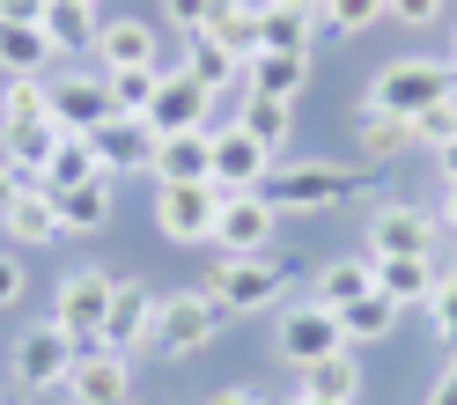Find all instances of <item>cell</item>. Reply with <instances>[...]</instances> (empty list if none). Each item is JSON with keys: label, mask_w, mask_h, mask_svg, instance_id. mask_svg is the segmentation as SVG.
<instances>
[{"label": "cell", "mask_w": 457, "mask_h": 405, "mask_svg": "<svg viewBox=\"0 0 457 405\" xmlns=\"http://www.w3.org/2000/svg\"><path fill=\"white\" fill-rule=\"evenodd\" d=\"M89 178H104V162H96V148H89V133H67V140H60V155L45 162V192H67V185H89Z\"/></svg>", "instance_id": "cell-33"}, {"label": "cell", "mask_w": 457, "mask_h": 405, "mask_svg": "<svg viewBox=\"0 0 457 405\" xmlns=\"http://www.w3.org/2000/svg\"><path fill=\"white\" fill-rule=\"evenodd\" d=\"M339 332H347V346H384V339L398 332V302L361 295V302H347V310H339Z\"/></svg>", "instance_id": "cell-32"}, {"label": "cell", "mask_w": 457, "mask_h": 405, "mask_svg": "<svg viewBox=\"0 0 457 405\" xmlns=\"http://www.w3.org/2000/svg\"><path fill=\"white\" fill-rule=\"evenodd\" d=\"M81 8H96V0H81Z\"/></svg>", "instance_id": "cell-52"}, {"label": "cell", "mask_w": 457, "mask_h": 405, "mask_svg": "<svg viewBox=\"0 0 457 405\" xmlns=\"http://www.w3.org/2000/svg\"><path fill=\"white\" fill-rule=\"evenodd\" d=\"M303 89H310V52H251L244 60V96L295 103Z\"/></svg>", "instance_id": "cell-17"}, {"label": "cell", "mask_w": 457, "mask_h": 405, "mask_svg": "<svg viewBox=\"0 0 457 405\" xmlns=\"http://www.w3.org/2000/svg\"><path fill=\"white\" fill-rule=\"evenodd\" d=\"M0 405H8V398H0Z\"/></svg>", "instance_id": "cell-53"}, {"label": "cell", "mask_w": 457, "mask_h": 405, "mask_svg": "<svg viewBox=\"0 0 457 405\" xmlns=\"http://www.w3.org/2000/svg\"><path fill=\"white\" fill-rule=\"evenodd\" d=\"M111 273H96V266H74L60 287H52V325H60L81 354L89 346H104V317H111Z\"/></svg>", "instance_id": "cell-4"}, {"label": "cell", "mask_w": 457, "mask_h": 405, "mask_svg": "<svg viewBox=\"0 0 457 405\" xmlns=\"http://www.w3.org/2000/svg\"><path fill=\"white\" fill-rule=\"evenodd\" d=\"M74 354H81V346L45 317V325H30V332L15 339V384H22V391H67Z\"/></svg>", "instance_id": "cell-10"}, {"label": "cell", "mask_w": 457, "mask_h": 405, "mask_svg": "<svg viewBox=\"0 0 457 405\" xmlns=\"http://www.w3.org/2000/svg\"><path fill=\"white\" fill-rule=\"evenodd\" d=\"M207 405H259V398H251V391H214Z\"/></svg>", "instance_id": "cell-47"}, {"label": "cell", "mask_w": 457, "mask_h": 405, "mask_svg": "<svg viewBox=\"0 0 457 405\" xmlns=\"http://www.w3.org/2000/svg\"><path fill=\"white\" fill-rule=\"evenodd\" d=\"M0 228H8L22 251H45L52 236H60V207H52V192H45V185H30L8 214H0Z\"/></svg>", "instance_id": "cell-26"}, {"label": "cell", "mask_w": 457, "mask_h": 405, "mask_svg": "<svg viewBox=\"0 0 457 405\" xmlns=\"http://www.w3.org/2000/svg\"><path fill=\"white\" fill-rule=\"evenodd\" d=\"M89 148L104 162V178H155V148H162V133L148 119H126V111H111V119L89 133Z\"/></svg>", "instance_id": "cell-8"}, {"label": "cell", "mask_w": 457, "mask_h": 405, "mask_svg": "<svg viewBox=\"0 0 457 405\" xmlns=\"http://www.w3.org/2000/svg\"><path fill=\"white\" fill-rule=\"evenodd\" d=\"M104 89H111V111L148 119V103H155V89H162V60H155V67H119V74H104Z\"/></svg>", "instance_id": "cell-34"}, {"label": "cell", "mask_w": 457, "mask_h": 405, "mask_svg": "<svg viewBox=\"0 0 457 405\" xmlns=\"http://www.w3.org/2000/svg\"><path fill=\"white\" fill-rule=\"evenodd\" d=\"M22 192H30V178H22V169H15V162H0V214H8V207H15V199H22Z\"/></svg>", "instance_id": "cell-43"}, {"label": "cell", "mask_w": 457, "mask_h": 405, "mask_svg": "<svg viewBox=\"0 0 457 405\" xmlns=\"http://www.w3.org/2000/svg\"><path fill=\"white\" fill-rule=\"evenodd\" d=\"M428 405H457V368L443 376V384H436V391H428Z\"/></svg>", "instance_id": "cell-46"}, {"label": "cell", "mask_w": 457, "mask_h": 405, "mask_svg": "<svg viewBox=\"0 0 457 405\" xmlns=\"http://www.w3.org/2000/svg\"><path fill=\"white\" fill-rule=\"evenodd\" d=\"M450 67H457V37H450Z\"/></svg>", "instance_id": "cell-51"}, {"label": "cell", "mask_w": 457, "mask_h": 405, "mask_svg": "<svg viewBox=\"0 0 457 405\" xmlns=\"http://www.w3.org/2000/svg\"><path fill=\"white\" fill-rule=\"evenodd\" d=\"M126 398H133V361H126V354H111V346L74 354L67 405H126Z\"/></svg>", "instance_id": "cell-15"}, {"label": "cell", "mask_w": 457, "mask_h": 405, "mask_svg": "<svg viewBox=\"0 0 457 405\" xmlns=\"http://www.w3.org/2000/svg\"><path fill=\"white\" fill-rule=\"evenodd\" d=\"M436 244H443V221L413 199H384L369 214V258H436Z\"/></svg>", "instance_id": "cell-6"}, {"label": "cell", "mask_w": 457, "mask_h": 405, "mask_svg": "<svg viewBox=\"0 0 457 405\" xmlns=\"http://www.w3.org/2000/svg\"><path fill=\"white\" fill-rule=\"evenodd\" d=\"M288 405H318V398H303V391H295V398H288Z\"/></svg>", "instance_id": "cell-49"}, {"label": "cell", "mask_w": 457, "mask_h": 405, "mask_svg": "<svg viewBox=\"0 0 457 405\" xmlns=\"http://www.w3.org/2000/svg\"><path fill=\"white\" fill-rule=\"evenodd\" d=\"M60 140H67V133L52 126V119H22V126H0V162H15L30 185H45V162L60 155Z\"/></svg>", "instance_id": "cell-18"}, {"label": "cell", "mask_w": 457, "mask_h": 405, "mask_svg": "<svg viewBox=\"0 0 457 405\" xmlns=\"http://www.w3.org/2000/svg\"><path fill=\"white\" fill-rule=\"evenodd\" d=\"M52 207H60V236H96V228L111 221V178H89V185L52 192Z\"/></svg>", "instance_id": "cell-25"}, {"label": "cell", "mask_w": 457, "mask_h": 405, "mask_svg": "<svg viewBox=\"0 0 457 405\" xmlns=\"http://www.w3.org/2000/svg\"><path fill=\"white\" fill-rule=\"evenodd\" d=\"M339 346H347V332H339V310H325V302H295V310H280V325H273V354L295 361V368L339 354Z\"/></svg>", "instance_id": "cell-9"}, {"label": "cell", "mask_w": 457, "mask_h": 405, "mask_svg": "<svg viewBox=\"0 0 457 405\" xmlns=\"http://www.w3.org/2000/svg\"><path fill=\"white\" fill-rule=\"evenodd\" d=\"M288 8H318V0H288Z\"/></svg>", "instance_id": "cell-50"}, {"label": "cell", "mask_w": 457, "mask_h": 405, "mask_svg": "<svg viewBox=\"0 0 457 405\" xmlns=\"http://www.w3.org/2000/svg\"><path fill=\"white\" fill-rule=\"evenodd\" d=\"M60 52H52V37H45V22H0V74L8 81H37Z\"/></svg>", "instance_id": "cell-22"}, {"label": "cell", "mask_w": 457, "mask_h": 405, "mask_svg": "<svg viewBox=\"0 0 457 405\" xmlns=\"http://www.w3.org/2000/svg\"><path fill=\"white\" fill-rule=\"evenodd\" d=\"M391 8L384 0H318V22L325 30H339V37H361V30H377Z\"/></svg>", "instance_id": "cell-36"}, {"label": "cell", "mask_w": 457, "mask_h": 405, "mask_svg": "<svg viewBox=\"0 0 457 405\" xmlns=\"http://www.w3.org/2000/svg\"><path fill=\"white\" fill-rule=\"evenodd\" d=\"M237 126H244L251 140H266V148L280 155V148H288V126H295V119H288V103H273V96H244V119H237Z\"/></svg>", "instance_id": "cell-35"}, {"label": "cell", "mask_w": 457, "mask_h": 405, "mask_svg": "<svg viewBox=\"0 0 457 405\" xmlns=\"http://www.w3.org/2000/svg\"><path fill=\"white\" fill-rule=\"evenodd\" d=\"M96 60H104V74H119V67H155L162 52H155V30H148L140 15H119V22H104Z\"/></svg>", "instance_id": "cell-23"}, {"label": "cell", "mask_w": 457, "mask_h": 405, "mask_svg": "<svg viewBox=\"0 0 457 405\" xmlns=\"http://www.w3.org/2000/svg\"><path fill=\"white\" fill-rule=\"evenodd\" d=\"M192 81H199V89H207V96H221V89H244V60H237V52H221L214 37H185V60H178Z\"/></svg>", "instance_id": "cell-28"}, {"label": "cell", "mask_w": 457, "mask_h": 405, "mask_svg": "<svg viewBox=\"0 0 457 405\" xmlns=\"http://www.w3.org/2000/svg\"><path fill=\"white\" fill-rule=\"evenodd\" d=\"M391 22H406V30H428V22H443L450 15V0H384Z\"/></svg>", "instance_id": "cell-41"}, {"label": "cell", "mask_w": 457, "mask_h": 405, "mask_svg": "<svg viewBox=\"0 0 457 405\" xmlns=\"http://www.w3.org/2000/svg\"><path fill=\"white\" fill-rule=\"evenodd\" d=\"M406 148H420V140H413V119H391V111H361V162H369V169L398 162Z\"/></svg>", "instance_id": "cell-31"}, {"label": "cell", "mask_w": 457, "mask_h": 405, "mask_svg": "<svg viewBox=\"0 0 457 405\" xmlns=\"http://www.w3.org/2000/svg\"><path fill=\"white\" fill-rule=\"evenodd\" d=\"M303 398H318V405H354V398H361V368H354V346H339V354L310 361V368H303Z\"/></svg>", "instance_id": "cell-27"}, {"label": "cell", "mask_w": 457, "mask_h": 405, "mask_svg": "<svg viewBox=\"0 0 457 405\" xmlns=\"http://www.w3.org/2000/svg\"><path fill=\"white\" fill-rule=\"evenodd\" d=\"M443 228H457V178H443V207H436Z\"/></svg>", "instance_id": "cell-45"}, {"label": "cell", "mask_w": 457, "mask_h": 405, "mask_svg": "<svg viewBox=\"0 0 457 405\" xmlns=\"http://www.w3.org/2000/svg\"><path fill=\"white\" fill-rule=\"evenodd\" d=\"M221 302L207 295V287H185V295H162L155 302V332H148V354L162 361H185V354H207V346L221 339Z\"/></svg>", "instance_id": "cell-2"}, {"label": "cell", "mask_w": 457, "mask_h": 405, "mask_svg": "<svg viewBox=\"0 0 457 405\" xmlns=\"http://www.w3.org/2000/svg\"><path fill=\"white\" fill-rule=\"evenodd\" d=\"M45 96H52V126L60 133H96L111 119V89H104V74H45Z\"/></svg>", "instance_id": "cell-12"}, {"label": "cell", "mask_w": 457, "mask_h": 405, "mask_svg": "<svg viewBox=\"0 0 457 405\" xmlns=\"http://www.w3.org/2000/svg\"><path fill=\"white\" fill-rule=\"evenodd\" d=\"M148 332H155V295L140 280H119L111 287V317H104V346L111 354H148Z\"/></svg>", "instance_id": "cell-16"}, {"label": "cell", "mask_w": 457, "mask_h": 405, "mask_svg": "<svg viewBox=\"0 0 457 405\" xmlns=\"http://www.w3.org/2000/svg\"><path fill=\"white\" fill-rule=\"evenodd\" d=\"M52 0H0V22H45Z\"/></svg>", "instance_id": "cell-44"}, {"label": "cell", "mask_w": 457, "mask_h": 405, "mask_svg": "<svg viewBox=\"0 0 457 405\" xmlns=\"http://www.w3.org/2000/svg\"><path fill=\"white\" fill-rule=\"evenodd\" d=\"M22 119H52L45 74L37 81H0V126H22Z\"/></svg>", "instance_id": "cell-37"}, {"label": "cell", "mask_w": 457, "mask_h": 405, "mask_svg": "<svg viewBox=\"0 0 457 405\" xmlns=\"http://www.w3.org/2000/svg\"><path fill=\"white\" fill-rule=\"evenodd\" d=\"M457 96V67L450 60H391L369 81V111H391V119H420L428 103Z\"/></svg>", "instance_id": "cell-3"}, {"label": "cell", "mask_w": 457, "mask_h": 405, "mask_svg": "<svg viewBox=\"0 0 457 405\" xmlns=\"http://www.w3.org/2000/svg\"><path fill=\"white\" fill-rule=\"evenodd\" d=\"M361 185H377V169L369 162H332V155H310V162H288V169H266V199L280 214H325V207H339L347 192H361Z\"/></svg>", "instance_id": "cell-1"}, {"label": "cell", "mask_w": 457, "mask_h": 405, "mask_svg": "<svg viewBox=\"0 0 457 405\" xmlns=\"http://www.w3.org/2000/svg\"><path fill=\"white\" fill-rule=\"evenodd\" d=\"M325 37L318 8H288V0H259V52H310Z\"/></svg>", "instance_id": "cell-19"}, {"label": "cell", "mask_w": 457, "mask_h": 405, "mask_svg": "<svg viewBox=\"0 0 457 405\" xmlns=\"http://www.w3.org/2000/svg\"><path fill=\"white\" fill-rule=\"evenodd\" d=\"M207 37L221 52H237V60H251V52H259V0H214Z\"/></svg>", "instance_id": "cell-29"}, {"label": "cell", "mask_w": 457, "mask_h": 405, "mask_svg": "<svg viewBox=\"0 0 457 405\" xmlns=\"http://www.w3.org/2000/svg\"><path fill=\"white\" fill-rule=\"evenodd\" d=\"M214 178V133H170L155 148V185H207Z\"/></svg>", "instance_id": "cell-20"}, {"label": "cell", "mask_w": 457, "mask_h": 405, "mask_svg": "<svg viewBox=\"0 0 457 405\" xmlns=\"http://www.w3.org/2000/svg\"><path fill=\"white\" fill-rule=\"evenodd\" d=\"M22 295H30V273H22L15 251H0V310H15Z\"/></svg>", "instance_id": "cell-42"}, {"label": "cell", "mask_w": 457, "mask_h": 405, "mask_svg": "<svg viewBox=\"0 0 457 405\" xmlns=\"http://www.w3.org/2000/svg\"><path fill=\"white\" fill-rule=\"evenodd\" d=\"M436 280H443L436 258H377V295L398 302V310H428Z\"/></svg>", "instance_id": "cell-21"}, {"label": "cell", "mask_w": 457, "mask_h": 405, "mask_svg": "<svg viewBox=\"0 0 457 405\" xmlns=\"http://www.w3.org/2000/svg\"><path fill=\"white\" fill-rule=\"evenodd\" d=\"M221 192L214 185H155V228L170 244H214Z\"/></svg>", "instance_id": "cell-11"}, {"label": "cell", "mask_w": 457, "mask_h": 405, "mask_svg": "<svg viewBox=\"0 0 457 405\" xmlns=\"http://www.w3.org/2000/svg\"><path fill=\"white\" fill-rule=\"evenodd\" d=\"M207 295L221 302V317H259L280 302V266L259 251V258H214L207 273Z\"/></svg>", "instance_id": "cell-5"}, {"label": "cell", "mask_w": 457, "mask_h": 405, "mask_svg": "<svg viewBox=\"0 0 457 405\" xmlns=\"http://www.w3.org/2000/svg\"><path fill=\"white\" fill-rule=\"evenodd\" d=\"M207 15H214V0H162V22L178 37H207Z\"/></svg>", "instance_id": "cell-40"}, {"label": "cell", "mask_w": 457, "mask_h": 405, "mask_svg": "<svg viewBox=\"0 0 457 405\" xmlns=\"http://www.w3.org/2000/svg\"><path fill=\"white\" fill-rule=\"evenodd\" d=\"M436 162H443V178H457V140H450V148H443Z\"/></svg>", "instance_id": "cell-48"}, {"label": "cell", "mask_w": 457, "mask_h": 405, "mask_svg": "<svg viewBox=\"0 0 457 405\" xmlns=\"http://www.w3.org/2000/svg\"><path fill=\"white\" fill-rule=\"evenodd\" d=\"M280 228V207L266 192H221V214H214V258H259Z\"/></svg>", "instance_id": "cell-7"}, {"label": "cell", "mask_w": 457, "mask_h": 405, "mask_svg": "<svg viewBox=\"0 0 457 405\" xmlns=\"http://www.w3.org/2000/svg\"><path fill=\"white\" fill-rule=\"evenodd\" d=\"M428 325H436L443 346H457V273L436 280V295H428Z\"/></svg>", "instance_id": "cell-39"}, {"label": "cell", "mask_w": 457, "mask_h": 405, "mask_svg": "<svg viewBox=\"0 0 457 405\" xmlns=\"http://www.w3.org/2000/svg\"><path fill=\"white\" fill-rule=\"evenodd\" d=\"M413 140H420V148H450V140H457V96H443V103H428L420 111V119H413Z\"/></svg>", "instance_id": "cell-38"}, {"label": "cell", "mask_w": 457, "mask_h": 405, "mask_svg": "<svg viewBox=\"0 0 457 405\" xmlns=\"http://www.w3.org/2000/svg\"><path fill=\"white\" fill-rule=\"evenodd\" d=\"M45 37H52V52H60V60H81V52H96L104 15L81 8V0H52V8H45Z\"/></svg>", "instance_id": "cell-24"}, {"label": "cell", "mask_w": 457, "mask_h": 405, "mask_svg": "<svg viewBox=\"0 0 457 405\" xmlns=\"http://www.w3.org/2000/svg\"><path fill=\"white\" fill-rule=\"evenodd\" d=\"M361 295H377V258H332V266L318 273V302L325 310H347Z\"/></svg>", "instance_id": "cell-30"}, {"label": "cell", "mask_w": 457, "mask_h": 405, "mask_svg": "<svg viewBox=\"0 0 457 405\" xmlns=\"http://www.w3.org/2000/svg\"><path fill=\"white\" fill-rule=\"evenodd\" d=\"M214 133V192H259L266 185V169H273V148L266 140H251L244 126H207Z\"/></svg>", "instance_id": "cell-13"}, {"label": "cell", "mask_w": 457, "mask_h": 405, "mask_svg": "<svg viewBox=\"0 0 457 405\" xmlns=\"http://www.w3.org/2000/svg\"><path fill=\"white\" fill-rule=\"evenodd\" d=\"M148 126H155L162 140H170V133H207V126H214V96L199 89L185 67H162V89H155V103H148Z\"/></svg>", "instance_id": "cell-14"}]
</instances>
